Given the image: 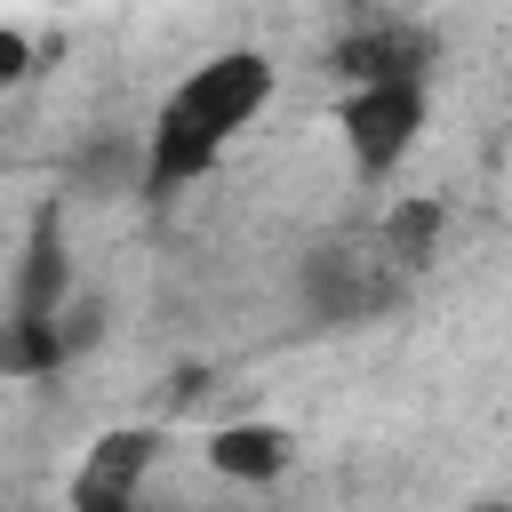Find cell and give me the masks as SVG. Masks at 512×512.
Masks as SVG:
<instances>
[{
  "instance_id": "3957f363",
  "label": "cell",
  "mask_w": 512,
  "mask_h": 512,
  "mask_svg": "<svg viewBox=\"0 0 512 512\" xmlns=\"http://www.w3.org/2000/svg\"><path fill=\"white\" fill-rule=\"evenodd\" d=\"M152 432H104L72 480V512H136V488L152 472Z\"/></svg>"
},
{
  "instance_id": "52a82bcc",
  "label": "cell",
  "mask_w": 512,
  "mask_h": 512,
  "mask_svg": "<svg viewBox=\"0 0 512 512\" xmlns=\"http://www.w3.org/2000/svg\"><path fill=\"white\" fill-rule=\"evenodd\" d=\"M24 72H32V40H24V32H8V24H0V88H16V80H24Z\"/></svg>"
},
{
  "instance_id": "6da1fadb",
  "label": "cell",
  "mask_w": 512,
  "mask_h": 512,
  "mask_svg": "<svg viewBox=\"0 0 512 512\" xmlns=\"http://www.w3.org/2000/svg\"><path fill=\"white\" fill-rule=\"evenodd\" d=\"M264 96H272V64H264V56H248V48H224V56L192 64V72L168 88L160 120H152L144 184H152V192H184L192 176H208V168H216V152H224V144L264 112Z\"/></svg>"
},
{
  "instance_id": "ba28073f",
  "label": "cell",
  "mask_w": 512,
  "mask_h": 512,
  "mask_svg": "<svg viewBox=\"0 0 512 512\" xmlns=\"http://www.w3.org/2000/svg\"><path fill=\"white\" fill-rule=\"evenodd\" d=\"M472 512H512V504H472Z\"/></svg>"
},
{
  "instance_id": "5b68a950",
  "label": "cell",
  "mask_w": 512,
  "mask_h": 512,
  "mask_svg": "<svg viewBox=\"0 0 512 512\" xmlns=\"http://www.w3.org/2000/svg\"><path fill=\"white\" fill-rule=\"evenodd\" d=\"M64 360V328L56 320H0V368L8 376H40Z\"/></svg>"
},
{
  "instance_id": "7a4b0ae2",
  "label": "cell",
  "mask_w": 512,
  "mask_h": 512,
  "mask_svg": "<svg viewBox=\"0 0 512 512\" xmlns=\"http://www.w3.org/2000/svg\"><path fill=\"white\" fill-rule=\"evenodd\" d=\"M424 128V88L416 80H360L344 96V144L360 160V176H384Z\"/></svg>"
},
{
  "instance_id": "8992f818",
  "label": "cell",
  "mask_w": 512,
  "mask_h": 512,
  "mask_svg": "<svg viewBox=\"0 0 512 512\" xmlns=\"http://www.w3.org/2000/svg\"><path fill=\"white\" fill-rule=\"evenodd\" d=\"M432 232H440V200H408V208L384 216V240H376V248H384L392 264H424V256H432Z\"/></svg>"
},
{
  "instance_id": "277c9868",
  "label": "cell",
  "mask_w": 512,
  "mask_h": 512,
  "mask_svg": "<svg viewBox=\"0 0 512 512\" xmlns=\"http://www.w3.org/2000/svg\"><path fill=\"white\" fill-rule=\"evenodd\" d=\"M208 464L224 480H280L288 472V432L280 424H232L208 440Z\"/></svg>"
}]
</instances>
